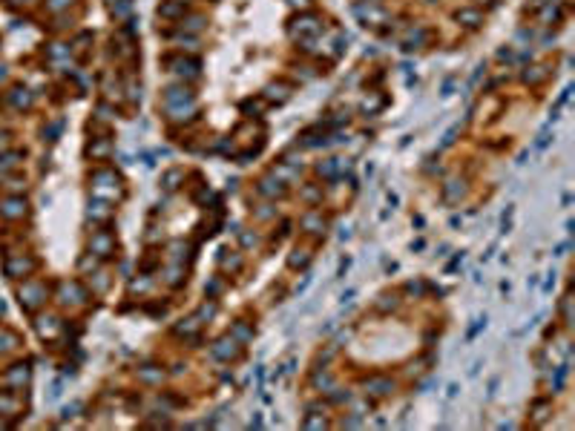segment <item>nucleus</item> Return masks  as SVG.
I'll return each instance as SVG.
<instances>
[{
  "instance_id": "f257e3e1",
  "label": "nucleus",
  "mask_w": 575,
  "mask_h": 431,
  "mask_svg": "<svg viewBox=\"0 0 575 431\" xmlns=\"http://www.w3.org/2000/svg\"><path fill=\"white\" fill-rule=\"evenodd\" d=\"M213 354L221 357V359H236L239 348H236V342H233V339H227V336H224V339H219V345L213 348Z\"/></svg>"
},
{
  "instance_id": "f03ea898",
  "label": "nucleus",
  "mask_w": 575,
  "mask_h": 431,
  "mask_svg": "<svg viewBox=\"0 0 575 431\" xmlns=\"http://www.w3.org/2000/svg\"><path fill=\"white\" fill-rule=\"evenodd\" d=\"M457 20H469L466 26H477L480 15H477V12H457Z\"/></svg>"
},
{
  "instance_id": "7ed1b4c3",
  "label": "nucleus",
  "mask_w": 575,
  "mask_h": 431,
  "mask_svg": "<svg viewBox=\"0 0 575 431\" xmlns=\"http://www.w3.org/2000/svg\"><path fill=\"white\" fill-rule=\"evenodd\" d=\"M61 6H67V0H52V9H61Z\"/></svg>"
},
{
  "instance_id": "20e7f679",
  "label": "nucleus",
  "mask_w": 575,
  "mask_h": 431,
  "mask_svg": "<svg viewBox=\"0 0 575 431\" xmlns=\"http://www.w3.org/2000/svg\"><path fill=\"white\" fill-rule=\"evenodd\" d=\"M293 6H308V0H290Z\"/></svg>"
}]
</instances>
